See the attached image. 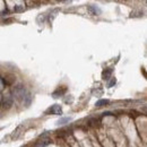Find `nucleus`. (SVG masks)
Segmentation results:
<instances>
[{
	"mask_svg": "<svg viewBox=\"0 0 147 147\" xmlns=\"http://www.w3.org/2000/svg\"><path fill=\"white\" fill-rule=\"evenodd\" d=\"M49 112H51V113H53V114H61V108H60V105L55 104L52 108L49 109Z\"/></svg>",
	"mask_w": 147,
	"mask_h": 147,
	"instance_id": "obj_1",
	"label": "nucleus"
},
{
	"mask_svg": "<svg viewBox=\"0 0 147 147\" xmlns=\"http://www.w3.org/2000/svg\"><path fill=\"white\" fill-rule=\"evenodd\" d=\"M87 9H88V11H90L92 15H96V14H100V13H101V10H100L97 7H95V6H88Z\"/></svg>",
	"mask_w": 147,
	"mask_h": 147,
	"instance_id": "obj_2",
	"label": "nucleus"
},
{
	"mask_svg": "<svg viewBox=\"0 0 147 147\" xmlns=\"http://www.w3.org/2000/svg\"><path fill=\"white\" fill-rule=\"evenodd\" d=\"M111 74H112V69L108 68V69H105V70L103 71L102 76H103V78H104V79H109V77L111 76Z\"/></svg>",
	"mask_w": 147,
	"mask_h": 147,
	"instance_id": "obj_3",
	"label": "nucleus"
},
{
	"mask_svg": "<svg viewBox=\"0 0 147 147\" xmlns=\"http://www.w3.org/2000/svg\"><path fill=\"white\" fill-rule=\"evenodd\" d=\"M109 103V101L108 100H100V101H97L96 102V107H103V105H105V104H108Z\"/></svg>",
	"mask_w": 147,
	"mask_h": 147,
	"instance_id": "obj_4",
	"label": "nucleus"
},
{
	"mask_svg": "<svg viewBox=\"0 0 147 147\" xmlns=\"http://www.w3.org/2000/svg\"><path fill=\"white\" fill-rule=\"evenodd\" d=\"M70 121V118H62V119H60V120H58V125H65L66 122H69Z\"/></svg>",
	"mask_w": 147,
	"mask_h": 147,
	"instance_id": "obj_5",
	"label": "nucleus"
},
{
	"mask_svg": "<svg viewBox=\"0 0 147 147\" xmlns=\"http://www.w3.org/2000/svg\"><path fill=\"white\" fill-rule=\"evenodd\" d=\"M49 144V142L48 140H42V142H40V143H37L36 147H45L47 145Z\"/></svg>",
	"mask_w": 147,
	"mask_h": 147,
	"instance_id": "obj_6",
	"label": "nucleus"
},
{
	"mask_svg": "<svg viewBox=\"0 0 147 147\" xmlns=\"http://www.w3.org/2000/svg\"><path fill=\"white\" fill-rule=\"evenodd\" d=\"M113 84H115V79H113V80H112V82H111L110 84H109V87H110V86H112V85H113Z\"/></svg>",
	"mask_w": 147,
	"mask_h": 147,
	"instance_id": "obj_7",
	"label": "nucleus"
}]
</instances>
